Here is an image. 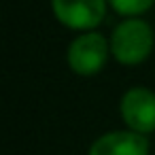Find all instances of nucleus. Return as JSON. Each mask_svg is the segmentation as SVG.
<instances>
[{"label": "nucleus", "instance_id": "2", "mask_svg": "<svg viewBox=\"0 0 155 155\" xmlns=\"http://www.w3.org/2000/svg\"><path fill=\"white\" fill-rule=\"evenodd\" d=\"M108 43L98 32H87L77 36L68 47V66L83 77L96 74L104 68L108 58Z\"/></svg>", "mask_w": 155, "mask_h": 155}, {"label": "nucleus", "instance_id": "3", "mask_svg": "<svg viewBox=\"0 0 155 155\" xmlns=\"http://www.w3.org/2000/svg\"><path fill=\"white\" fill-rule=\"evenodd\" d=\"M121 117L136 134L155 130V94L147 87H134L121 98Z\"/></svg>", "mask_w": 155, "mask_h": 155}, {"label": "nucleus", "instance_id": "4", "mask_svg": "<svg viewBox=\"0 0 155 155\" xmlns=\"http://www.w3.org/2000/svg\"><path fill=\"white\" fill-rule=\"evenodd\" d=\"M55 17L74 30L96 28L106 13V0H51Z\"/></svg>", "mask_w": 155, "mask_h": 155}, {"label": "nucleus", "instance_id": "5", "mask_svg": "<svg viewBox=\"0 0 155 155\" xmlns=\"http://www.w3.org/2000/svg\"><path fill=\"white\" fill-rule=\"evenodd\" d=\"M89 155H149V142L136 132H108L91 144Z\"/></svg>", "mask_w": 155, "mask_h": 155}, {"label": "nucleus", "instance_id": "6", "mask_svg": "<svg viewBox=\"0 0 155 155\" xmlns=\"http://www.w3.org/2000/svg\"><path fill=\"white\" fill-rule=\"evenodd\" d=\"M155 0H108V5L119 13V15H127L132 19V15H140L147 9H151V5Z\"/></svg>", "mask_w": 155, "mask_h": 155}, {"label": "nucleus", "instance_id": "1", "mask_svg": "<svg viewBox=\"0 0 155 155\" xmlns=\"http://www.w3.org/2000/svg\"><path fill=\"white\" fill-rule=\"evenodd\" d=\"M153 49V32L144 19L132 17L121 21L110 36V51L123 66H136L149 58Z\"/></svg>", "mask_w": 155, "mask_h": 155}]
</instances>
